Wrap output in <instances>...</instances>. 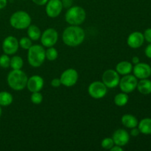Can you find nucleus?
<instances>
[{"label":"nucleus","instance_id":"9b49d317","mask_svg":"<svg viewBox=\"0 0 151 151\" xmlns=\"http://www.w3.org/2000/svg\"><path fill=\"white\" fill-rule=\"evenodd\" d=\"M1 47H2V50L4 54L8 55H14L19 50V41L16 37L13 35H9L3 40Z\"/></svg>","mask_w":151,"mask_h":151},{"label":"nucleus","instance_id":"c85d7f7f","mask_svg":"<svg viewBox=\"0 0 151 151\" xmlns=\"http://www.w3.org/2000/svg\"><path fill=\"white\" fill-rule=\"evenodd\" d=\"M114 145L112 137H106L101 142V147L105 150H110Z\"/></svg>","mask_w":151,"mask_h":151},{"label":"nucleus","instance_id":"423d86ee","mask_svg":"<svg viewBox=\"0 0 151 151\" xmlns=\"http://www.w3.org/2000/svg\"><path fill=\"white\" fill-rule=\"evenodd\" d=\"M137 83H138L137 78L134 75L128 74V75H123V77L120 78L118 86L122 92L129 94L133 92L137 88Z\"/></svg>","mask_w":151,"mask_h":151},{"label":"nucleus","instance_id":"473e14b6","mask_svg":"<svg viewBox=\"0 0 151 151\" xmlns=\"http://www.w3.org/2000/svg\"><path fill=\"white\" fill-rule=\"evenodd\" d=\"M32 1L34 4H37V5L43 6L46 5V4H47L49 0H32Z\"/></svg>","mask_w":151,"mask_h":151},{"label":"nucleus","instance_id":"dca6fc26","mask_svg":"<svg viewBox=\"0 0 151 151\" xmlns=\"http://www.w3.org/2000/svg\"><path fill=\"white\" fill-rule=\"evenodd\" d=\"M145 41V38L143 33L139 31L131 32L128 37L127 44L131 48L138 49L143 45Z\"/></svg>","mask_w":151,"mask_h":151},{"label":"nucleus","instance_id":"7ed1b4c3","mask_svg":"<svg viewBox=\"0 0 151 151\" xmlns=\"http://www.w3.org/2000/svg\"><path fill=\"white\" fill-rule=\"evenodd\" d=\"M46 50L44 47L38 44H34L28 50L27 60L32 67H39L44 63L46 59Z\"/></svg>","mask_w":151,"mask_h":151},{"label":"nucleus","instance_id":"5701e85b","mask_svg":"<svg viewBox=\"0 0 151 151\" xmlns=\"http://www.w3.org/2000/svg\"><path fill=\"white\" fill-rule=\"evenodd\" d=\"M114 102L116 106L122 107V106H126L128 102V95L127 93L121 92L116 94L114 98Z\"/></svg>","mask_w":151,"mask_h":151},{"label":"nucleus","instance_id":"412c9836","mask_svg":"<svg viewBox=\"0 0 151 151\" xmlns=\"http://www.w3.org/2000/svg\"><path fill=\"white\" fill-rule=\"evenodd\" d=\"M41 31L37 25L30 24L27 27V35L32 41H38L41 35Z\"/></svg>","mask_w":151,"mask_h":151},{"label":"nucleus","instance_id":"2f4dec72","mask_svg":"<svg viewBox=\"0 0 151 151\" xmlns=\"http://www.w3.org/2000/svg\"><path fill=\"white\" fill-rule=\"evenodd\" d=\"M139 134H140V131L138 128L135 127V128H131V133H130V134H131L132 137H137V136L139 135Z\"/></svg>","mask_w":151,"mask_h":151},{"label":"nucleus","instance_id":"f03ea898","mask_svg":"<svg viewBox=\"0 0 151 151\" xmlns=\"http://www.w3.org/2000/svg\"><path fill=\"white\" fill-rule=\"evenodd\" d=\"M27 80V75L22 69H13L7 75V82L10 88L21 91L26 88Z\"/></svg>","mask_w":151,"mask_h":151},{"label":"nucleus","instance_id":"2eb2a0df","mask_svg":"<svg viewBox=\"0 0 151 151\" xmlns=\"http://www.w3.org/2000/svg\"><path fill=\"white\" fill-rule=\"evenodd\" d=\"M112 139H113L115 145L123 147V146L126 145L129 142L130 134L125 129L119 128L114 132Z\"/></svg>","mask_w":151,"mask_h":151},{"label":"nucleus","instance_id":"cd10ccee","mask_svg":"<svg viewBox=\"0 0 151 151\" xmlns=\"http://www.w3.org/2000/svg\"><path fill=\"white\" fill-rule=\"evenodd\" d=\"M10 58L8 55L3 54L0 56V67L3 69H7L10 67Z\"/></svg>","mask_w":151,"mask_h":151},{"label":"nucleus","instance_id":"0eeeda50","mask_svg":"<svg viewBox=\"0 0 151 151\" xmlns=\"http://www.w3.org/2000/svg\"><path fill=\"white\" fill-rule=\"evenodd\" d=\"M88 92L92 98L98 100L106 95L108 88L102 81H94L88 86Z\"/></svg>","mask_w":151,"mask_h":151},{"label":"nucleus","instance_id":"1a4fd4ad","mask_svg":"<svg viewBox=\"0 0 151 151\" xmlns=\"http://www.w3.org/2000/svg\"><path fill=\"white\" fill-rule=\"evenodd\" d=\"M119 75L114 69H107L102 76V82L109 88H114L119 85Z\"/></svg>","mask_w":151,"mask_h":151},{"label":"nucleus","instance_id":"72a5a7b5","mask_svg":"<svg viewBox=\"0 0 151 151\" xmlns=\"http://www.w3.org/2000/svg\"><path fill=\"white\" fill-rule=\"evenodd\" d=\"M145 55L148 58H151V43H150L149 45L147 46L145 50Z\"/></svg>","mask_w":151,"mask_h":151},{"label":"nucleus","instance_id":"c756f323","mask_svg":"<svg viewBox=\"0 0 151 151\" xmlns=\"http://www.w3.org/2000/svg\"><path fill=\"white\" fill-rule=\"evenodd\" d=\"M145 40L148 43H151V28H147L143 33Z\"/></svg>","mask_w":151,"mask_h":151},{"label":"nucleus","instance_id":"4c0bfd02","mask_svg":"<svg viewBox=\"0 0 151 151\" xmlns=\"http://www.w3.org/2000/svg\"><path fill=\"white\" fill-rule=\"evenodd\" d=\"M139 62H140V60L139 58V57H137V56H134V57H133L132 63H134V64L135 65V64H137L138 63H139Z\"/></svg>","mask_w":151,"mask_h":151},{"label":"nucleus","instance_id":"c9c22d12","mask_svg":"<svg viewBox=\"0 0 151 151\" xmlns=\"http://www.w3.org/2000/svg\"><path fill=\"white\" fill-rule=\"evenodd\" d=\"M110 150L111 151H123V148L122 147L119 145H114L110 149Z\"/></svg>","mask_w":151,"mask_h":151},{"label":"nucleus","instance_id":"bb28decb","mask_svg":"<svg viewBox=\"0 0 151 151\" xmlns=\"http://www.w3.org/2000/svg\"><path fill=\"white\" fill-rule=\"evenodd\" d=\"M30 100L33 104L39 105L42 103L43 101V95L40 91H36V92H32L30 96Z\"/></svg>","mask_w":151,"mask_h":151},{"label":"nucleus","instance_id":"7c9ffc66","mask_svg":"<svg viewBox=\"0 0 151 151\" xmlns=\"http://www.w3.org/2000/svg\"><path fill=\"white\" fill-rule=\"evenodd\" d=\"M61 81H60V78H54L51 81V86L54 88H58L61 86Z\"/></svg>","mask_w":151,"mask_h":151},{"label":"nucleus","instance_id":"f8f14e48","mask_svg":"<svg viewBox=\"0 0 151 151\" xmlns=\"http://www.w3.org/2000/svg\"><path fill=\"white\" fill-rule=\"evenodd\" d=\"M63 8L61 0H49L46 4V13L50 18L55 19L61 13Z\"/></svg>","mask_w":151,"mask_h":151},{"label":"nucleus","instance_id":"6ab92c4d","mask_svg":"<svg viewBox=\"0 0 151 151\" xmlns=\"http://www.w3.org/2000/svg\"><path fill=\"white\" fill-rule=\"evenodd\" d=\"M137 88L142 94L147 95L151 94V81L147 78L141 79L137 83Z\"/></svg>","mask_w":151,"mask_h":151},{"label":"nucleus","instance_id":"f3484780","mask_svg":"<svg viewBox=\"0 0 151 151\" xmlns=\"http://www.w3.org/2000/svg\"><path fill=\"white\" fill-rule=\"evenodd\" d=\"M133 67L134 66H133L132 63L127 61V60H122L116 64L115 70L118 72L119 75L123 76V75L131 74V72L133 71Z\"/></svg>","mask_w":151,"mask_h":151},{"label":"nucleus","instance_id":"a211bd4d","mask_svg":"<svg viewBox=\"0 0 151 151\" xmlns=\"http://www.w3.org/2000/svg\"><path fill=\"white\" fill-rule=\"evenodd\" d=\"M121 122H122V124L125 128H130V129L137 127L139 123L137 118L134 115L130 114H124L121 118Z\"/></svg>","mask_w":151,"mask_h":151},{"label":"nucleus","instance_id":"aec40b11","mask_svg":"<svg viewBox=\"0 0 151 151\" xmlns=\"http://www.w3.org/2000/svg\"><path fill=\"white\" fill-rule=\"evenodd\" d=\"M138 128L140 133L145 135L151 134V118H145L138 123Z\"/></svg>","mask_w":151,"mask_h":151},{"label":"nucleus","instance_id":"f257e3e1","mask_svg":"<svg viewBox=\"0 0 151 151\" xmlns=\"http://www.w3.org/2000/svg\"><path fill=\"white\" fill-rule=\"evenodd\" d=\"M86 32L80 26L70 25L63 30L62 40L66 46L70 47H78L84 41Z\"/></svg>","mask_w":151,"mask_h":151},{"label":"nucleus","instance_id":"9d476101","mask_svg":"<svg viewBox=\"0 0 151 151\" xmlns=\"http://www.w3.org/2000/svg\"><path fill=\"white\" fill-rule=\"evenodd\" d=\"M78 73L75 69L69 68L66 69L60 75V80L61 84L66 87H72L77 83L78 81Z\"/></svg>","mask_w":151,"mask_h":151},{"label":"nucleus","instance_id":"4be33fe9","mask_svg":"<svg viewBox=\"0 0 151 151\" xmlns=\"http://www.w3.org/2000/svg\"><path fill=\"white\" fill-rule=\"evenodd\" d=\"M13 101V95L10 92L6 91H0V106H9L12 104Z\"/></svg>","mask_w":151,"mask_h":151},{"label":"nucleus","instance_id":"58836bf2","mask_svg":"<svg viewBox=\"0 0 151 151\" xmlns=\"http://www.w3.org/2000/svg\"><path fill=\"white\" fill-rule=\"evenodd\" d=\"M1 106H0V117H1V113H2V111H1Z\"/></svg>","mask_w":151,"mask_h":151},{"label":"nucleus","instance_id":"a878e982","mask_svg":"<svg viewBox=\"0 0 151 151\" xmlns=\"http://www.w3.org/2000/svg\"><path fill=\"white\" fill-rule=\"evenodd\" d=\"M19 47L22 48L23 50H28L32 45V40L29 37H22L19 41Z\"/></svg>","mask_w":151,"mask_h":151},{"label":"nucleus","instance_id":"20e7f679","mask_svg":"<svg viewBox=\"0 0 151 151\" xmlns=\"http://www.w3.org/2000/svg\"><path fill=\"white\" fill-rule=\"evenodd\" d=\"M86 19V12L80 6L69 7L65 14V20L69 24L80 26Z\"/></svg>","mask_w":151,"mask_h":151},{"label":"nucleus","instance_id":"f704fd0d","mask_svg":"<svg viewBox=\"0 0 151 151\" xmlns=\"http://www.w3.org/2000/svg\"><path fill=\"white\" fill-rule=\"evenodd\" d=\"M62 3H63V7H68L69 6H71L72 3V0H61Z\"/></svg>","mask_w":151,"mask_h":151},{"label":"nucleus","instance_id":"39448f33","mask_svg":"<svg viewBox=\"0 0 151 151\" xmlns=\"http://www.w3.org/2000/svg\"><path fill=\"white\" fill-rule=\"evenodd\" d=\"M32 19L28 13L23 10H18L11 15L10 24L12 27L16 29H27L31 24Z\"/></svg>","mask_w":151,"mask_h":151},{"label":"nucleus","instance_id":"b1692460","mask_svg":"<svg viewBox=\"0 0 151 151\" xmlns=\"http://www.w3.org/2000/svg\"><path fill=\"white\" fill-rule=\"evenodd\" d=\"M24 66V60L20 56L14 55L10 58V66L13 69H21Z\"/></svg>","mask_w":151,"mask_h":151},{"label":"nucleus","instance_id":"e433bc0d","mask_svg":"<svg viewBox=\"0 0 151 151\" xmlns=\"http://www.w3.org/2000/svg\"><path fill=\"white\" fill-rule=\"evenodd\" d=\"M7 4V0H0V10L4 8Z\"/></svg>","mask_w":151,"mask_h":151},{"label":"nucleus","instance_id":"ddd939ff","mask_svg":"<svg viewBox=\"0 0 151 151\" xmlns=\"http://www.w3.org/2000/svg\"><path fill=\"white\" fill-rule=\"evenodd\" d=\"M134 75L137 79H146L151 75V66L145 63H138L133 67Z\"/></svg>","mask_w":151,"mask_h":151},{"label":"nucleus","instance_id":"4468645a","mask_svg":"<svg viewBox=\"0 0 151 151\" xmlns=\"http://www.w3.org/2000/svg\"><path fill=\"white\" fill-rule=\"evenodd\" d=\"M44 85V79L39 75H32L28 78L27 83V88L30 92L41 91Z\"/></svg>","mask_w":151,"mask_h":151},{"label":"nucleus","instance_id":"6e6552de","mask_svg":"<svg viewBox=\"0 0 151 151\" xmlns=\"http://www.w3.org/2000/svg\"><path fill=\"white\" fill-rule=\"evenodd\" d=\"M40 39L43 47L47 48L54 47L58 40V33L56 29L53 28H48L41 33Z\"/></svg>","mask_w":151,"mask_h":151},{"label":"nucleus","instance_id":"393cba45","mask_svg":"<svg viewBox=\"0 0 151 151\" xmlns=\"http://www.w3.org/2000/svg\"><path fill=\"white\" fill-rule=\"evenodd\" d=\"M46 54V58L47 59L50 61H53V60H55L58 58V50L55 48L54 47H48L47 50L45 52Z\"/></svg>","mask_w":151,"mask_h":151}]
</instances>
